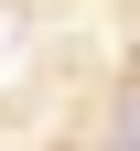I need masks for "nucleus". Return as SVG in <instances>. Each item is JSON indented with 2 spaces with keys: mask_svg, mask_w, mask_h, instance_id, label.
<instances>
[{
  "mask_svg": "<svg viewBox=\"0 0 140 151\" xmlns=\"http://www.w3.org/2000/svg\"><path fill=\"white\" fill-rule=\"evenodd\" d=\"M108 151H140V97H118V119H108Z\"/></svg>",
  "mask_w": 140,
  "mask_h": 151,
  "instance_id": "obj_1",
  "label": "nucleus"
}]
</instances>
